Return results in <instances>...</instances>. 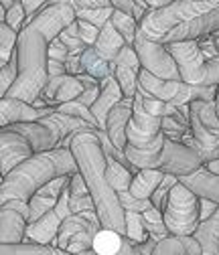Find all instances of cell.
Listing matches in <instances>:
<instances>
[{"label": "cell", "mask_w": 219, "mask_h": 255, "mask_svg": "<svg viewBox=\"0 0 219 255\" xmlns=\"http://www.w3.org/2000/svg\"><path fill=\"white\" fill-rule=\"evenodd\" d=\"M67 182H69V176L55 178L49 184H45L43 188H39L37 193L28 199V223L41 219L45 213L55 209V205L61 199V193L65 190Z\"/></svg>", "instance_id": "17"}, {"label": "cell", "mask_w": 219, "mask_h": 255, "mask_svg": "<svg viewBox=\"0 0 219 255\" xmlns=\"http://www.w3.org/2000/svg\"><path fill=\"white\" fill-rule=\"evenodd\" d=\"M213 41H215V47H217V53H219V37H213Z\"/></svg>", "instance_id": "55"}, {"label": "cell", "mask_w": 219, "mask_h": 255, "mask_svg": "<svg viewBox=\"0 0 219 255\" xmlns=\"http://www.w3.org/2000/svg\"><path fill=\"white\" fill-rule=\"evenodd\" d=\"M152 255H201V247L193 237H167L156 243Z\"/></svg>", "instance_id": "28"}, {"label": "cell", "mask_w": 219, "mask_h": 255, "mask_svg": "<svg viewBox=\"0 0 219 255\" xmlns=\"http://www.w3.org/2000/svg\"><path fill=\"white\" fill-rule=\"evenodd\" d=\"M4 16H6V10L2 8V4H0V22H4Z\"/></svg>", "instance_id": "54"}, {"label": "cell", "mask_w": 219, "mask_h": 255, "mask_svg": "<svg viewBox=\"0 0 219 255\" xmlns=\"http://www.w3.org/2000/svg\"><path fill=\"white\" fill-rule=\"evenodd\" d=\"M81 93H83V87L77 77L61 75V77H53L47 81L41 93V100L45 102L47 108H57V106L75 102Z\"/></svg>", "instance_id": "15"}, {"label": "cell", "mask_w": 219, "mask_h": 255, "mask_svg": "<svg viewBox=\"0 0 219 255\" xmlns=\"http://www.w3.org/2000/svg\"><path fill=\"white\" fill-rule=\"evenodd\" d=\"M77 33H79V39L87 45V47H93L100 37V28H96L93 24L85 22V20H77Z\"/></svg>", "instance_id": "42"}, {"label": "cell", "mask_w": 219, "mask_h": 255, "mask_svg": "<svg viewBox=\"0 0 219 255\" xmlns=\"http://www.w3.org/2000/svg\"><path fill=\"white\" fill-rule=\"evenodd\" d=\"M215 33H219V6L199 14L191 20L183 22L181 26H177L173 33L163 41V45L169 43H183V41H199L205 37H213Z\"/></svg>", "instance_id": "13"}, {"label": "cell", "mask_w": 219, "mask_h": 255, "mask_svg": "<svg viewBox=\"0 0 219 255\" xmlns=\"http://www.w3.org/2000/svg\"><path fill=\"white\" fill-rule=\"evenodd\" d=\"M142 71L140 61L132 47H124L118 59L112 63V75L120 85L124 100H134L138 89V73Z\"/></svg>", "instance_id": "14"}, {"label": "cell", "mask_w": 219, "mask_h": 255, "mask_svg": "<svg viewBox=\"0 0 219 255\" xmlns=\"http://www.w3.org/2000/svg\"><path fill=\"white\" fill-rule=\"evenodd\" d=\"M110 22H112V26L116 28V33L124 39V43H126L128 47H132V45H134V39H136L138 22H136L132 16L122 14V12H118V10H114V12H112Z\"/></svg>", "instance_id": "32"}, {"label": "cell", "mask_w": 219, "mask_h": 255, "mask_svg": "<svg viewBox=\"0 0 219 255\" xmlns=\"http://www.w3.org/2000/svg\"><path fill=\"white\" fill-rule=\"evenodd\" d=\"M67 190H69V211H71V215H79V217L87 219L89 223H93V225H100L98 215H96V207H93L89 190H87V186H85V182H83L79 172L69 176Z\"/></svg>", "instance_id": "20"}, {"label": "cell", "mask_w": 219, "mask_h": 255, "mask_svg": "<svg viewBox=\"0 0 219 255\" xmlns=\"http://www.w3.org/2000/svg\"><path fill=\"white\" fill-rule=\"evenodd\" d=\"M49 59L51 61H59V63H65L67 59H69V51H67V47L63 45V43H61L59 39H55V41H51L49 43Z\"/></svg>", "instance_id": "43"}, {"label": "cell", "mask_w": 219, "mask_h": 255, "mask_svg": "<svg viewBox=\"0 0 219 255\" xmlns=\"http://www.w3.org/2000/svg\"><path fill=\"white\" fill-rule=\"evenodd\" d=\"M112 8L122 12V14H128V16L134 14V2H132V0H114Z\"/></svg>", "instance_id": "50"}, {"label": "cell", "mask_w": 219, "mask_h": 255, "mask_svg": "<svg viewBox=\"0 0 219 255\" xmlns=\"http://www.w3.org/2000/svg\"><path fill=\"white\" fill-rule=\"evenodd\" d=\"M193 239L201 247V255H219V209L193 233Z\"/></svg>", "instance_id": "24"}, {"label": "cell", "mask_w": 219, "mask_h": 255, "mask_svg": "<svg viewBox=\"0 0 219 255\" xmlns=\"http://www.w3.org/2000/svg\"><path fill=\"white\" fill-rule=\"evenodd\" d=\"M132 49H134V53L140 61V67L144 71H148L150 75L159 77V79H165V81H181L179 69L165 45L148 43L136 35Z\"/></svg>", "instance_id": "10"}, {"label": "cell", "mask_w": 219, "mask_h": 255, "mask_svg": "<svg viewBox=\"0 0 219 255\" xmlns=\"http://www.w3.org/2000/svg\"><path fill=\"white\" fill-rule=\"evenodd\" d=\"M16 75H18V65H16V53H12L8 65H4L0 69V100L6 98V93L10 91V87L14 85L16 81Z\"/></svg>", "instance_id": "38"}, {"label": "cell", "mask_w": 219, "mask_h": 255, "mask_svg": "<svg viewBox=\"0 0 219 255\" xmlns=\"http://www.w3.org/2000/svg\"><path fill=\"white\" fill-rule=\"evenodd\" d=\"M14 132H18L20 136H24L28 140V144L33 146V152L35 154H41V152H49V150H55L59 148V138L51 132V128H47L41 120L37 122H22V124H14L10 126Z\"/></svg>", "instance_id": "21"}, {"label": "cell", "mask_w": 219, "mask_h": 255, "mask_svg": "<svg viewBox=\"0 0 219 255\" xmlns=\"http://www.w3.org/2000/svg\"><path fill=\"white\" fill-rule=\"evenodd\" d=\"M219 2H169L161 8L150 10L140 22L136 35L148 43L163 45V41L173 33L177 26L191 20L199 14H205L217 8Z\"/></svg>", "instance_id": "5"}, {"label": "cell", "mask_w": 219, "mask_h": 255, "mask_svg": "<svg viewBox=\"0 0 219 255\" xmlns=\"http://www.w3.org/2000/svg\"><path fill=\"white\" fill-rule=\"evenodd\" d=\"M28 225V203L8 201L0 207V245H22Z\"/></svg>", "instance_id": "11"}, {"label": "cell", "mask_w": 219, "mask_h": 255, "mask_svg": "<svg viewBox=\"0 0 219 255\" xmlns=\"http://www.w3.org/2000/svg\"><path fill=\"white\" fill-rule=\"evenodd\" d=\"M156 239H152L150 235H148V239L142 243V245H136V251L140 253V255H152V251H154V247H156Z\"/></svg>", "instance_id": "51"}, {"label": "cell", "mask_w": 219, "mask_h": 255, "mask_svg": "<svg viewBox=\"0 0 219 255\" xmlns=\"http://www.w3.org/2000/svg\"><path fill=\"white\" fill-rule=\"evenodd\" d=\"M132 172L128 168H124L120 162L116 160H110L108 158V164H106V178L110 182V186L114 188V193H124L128 190L130 184H132Z\"/></svg>", "instance_id": "30"}, {"label": "cell", "mask_w": 219, "mask_h": 255, "mask_svg": "<svg viewBox=\"0 0 219 255\" xmlns=\"http://www.w3.org/2000/svg\"><path fill=\"white\" fill-rule=\"evenodd\" d=\"M203 168H205L207 172L219 176V160H207V162H203Z\"/></svg>", "instance_id": "52"}, {"label": "cell", "mask_w": 219, "mask_h": 255, "mask_svg": "<svg viewBox=\"0 0 219 255\" xmlns=\"http://www.w3.org/2000/svg\"><path fill=\"white\" fill-rule=\"evenodd\" d=\"M49 41L47 35L35 24L28 22L16 39V65L18 75L10 91L6 93L8 100H18L33 106L49 81L47 65H49Z\"/></svg>", "instance_id": "4"}, {"label": "cell", "mask_w": 219, "mask_h": 255, "mask_svg": "<svg viewBox=\"0 0 219 255\" xmlns=\"http://www.w3.org/2000/svg\"><path fill=\"white\" fill-rule=\"evenodd\" d=\"M124 47H128V45L124 43V39L116 33V28H114L112 22L108 20V22L100 28V37H98L96 45H93V51H96L104 61L114 63V61L118 59V55L122 53Z\"/></svg>", "instance_id": "25"}, {"label": "cell", "mask_w": 219, "mask_h": 255, "mask_svg": "<svg viewBox=\"0 0 219 255\" xmlns=\"http://www.w3.org/2000/svg\"><path fill=\"white\" fill-rule=\"evenodd\" d=\"M197 47H199L201 55H203L207 61H211V59H217V57H219V53H217V47H215V41H213V37H205V39H199V41H197Z\"/></svg>", "instance_id": "45"}, {"label": "cell", "mask_w": 219, "mask_h": 255, "mask_svg": "<svg viewBox=\"0 0 219 255\" xmlns=\"http://www.w3.org/2000/svg\"><path fill=\"white\" fill-rule=\"evenodd\" d=\"M124 229H126L124 237L134 245H142L148 239V233L142 223V215L138 213H124Z\"/></svg>", "instance_id": "34"}, {"label": "cell", "mask_w": 219, "mask_h": 255, "mask_svg": "<svg viewBox=\"0 0 219 255\" xmlns=\"http://www.w3.org/2000/svg\"><path fill=\"white\" fill-rule=\"evenodd\" d=\"M213 37H219V33H215V35H213Z\"/></svg>", "instance_id": "57"}, {"label": "cell", "mask_w": 219, "mask_h": 255, "mask_svg": "<svg viewBox=\"0 0 219 255\" xmlns=\"http://www.w3.org/2000/svg\"><path fill=\"white\" fill-rule=\"evenodd\" d=\"M185 188H189L197 199H207L215 205H219V176L207 172L203 166L195 170L193 174L179 176L177 178Z\"/></svg>", "instance_id": "22"}, {"label": "cell", "mask_w": 219, "mask_h": 255, "mask_svg": "<svg viewBox=\"0 0 219 255\" xmlns=\"http://www.w3.org/2000/svg\"><path fill=\"white\" fill-rule=\"evenodd\" d=\"M177 182H179V180H177V176H173V174H165L163 182L159 184V188H156L154 193H152V197H150V205L163 213L165 203H167V199H169V193L173 190V186H175Z\"/></svg>", "instance_id": "39"}, {"label": "cell", "mask_w": 219, "mask_h": 255, "mask_svg": "<svg viewBox=\"0 0 219 255\" xmlns=\"http://www.w3.org/2000/svg\"><path fill=\"white\" fill-rule=\"evenodd\" d=\"M4 26H6L4 22H0V33H2V30H4Z\"/></svg>", "instance_id": "56"}, {"label": "cell", "mask_w": 219, "mask_h": 255, "mask_svg": "<svg viewBox=\"0 0 219 255\" xmlns=\"http://www.w3.org/2000/svg\"><path fill=\"white\" fill-rule=\"evenodd\" d=\"M59 227H61V219L57 217L55 211H49L41 219H37V221H33V223H28V225H26L24 243L43 245V247H55L57 249Z\"/></svg>", "instance_id": "19"}, {"label": "cell", "mask_w": 219, "mask_h": 255, "mask_svg": "<svg viewBox=\"0 0 219 255\" xmlns=\"http://www.w3.org/2000/svg\"><path fill=\"white\" fill-rule=\"evenodd\" d=\"M55 112L71 116V118H77V120L85 122L89 128H98V122H96V118L91 116V110L85 108V106H81L79 102H69V104H63V106H57Z\"/></svg>", "instance_id": "36"}, {"label": "cell", "mask_w": 219, "mask_h": 255, "mask_svg": "<svg viewBox=\"0 0 219 255\" xmlns=\"http://www.w3.org/2000/svg\"><path fill=\"white\" fill-rule=\"evenodd\" d=\"M189 108H191V114H195V118L199 120V124L205 130H209L211 134H219V118L215 114L213 102H193Z\"/></svg>", "instance_id": "31"}, {"label": "cell", "mask_w": 219, "mask_h": 255, "mask_svg": "<svg viewBox=\"0 0 219 255\" xmlns=\"http://www.w3.org/2000/svg\"><path fill=\"white\" fill-rule=\"evenodd\" d=\"M33 146L28 144L24 136L14 132L12 128L0 130V176L10 174L18 164L33 156Z\"/></svg>", "instance_id": "12"}, {"label": "cell", "mask_w": 219, "mask_h": 255, "mask_svg": "<svg viewBox=\"0 0 219 255\" xmlns=\"http://www.w3.org/2000/svg\"><path fill=\"white\" fill-rule=\"evenodd\" d=\"M65 71H67V75H71V77H77V75L83 73L81 55H69V59L65 61Z\"/></svg>", "instance_id": "46"}, {"label": "cell", "mask_w": 219, "mask_h": 255, "mask_svg": "<svg viewBox=\"0 0 219 255\" xmlns=\"http://www.w3.org/2000/svg\"><path fill=\"white\" fill-rule=\"evenodd\" d=\"M215 114H217V118H219V87H217V95H215Z\"/></svg>", "instance_id": "53"}, {"label": "cell", "mask_w": 219, "mask_h": 255, "mask_svg": "<svg viewBox=\"0 0 219 255\" xmlns=\"http://www.w3.org/2000/svg\"><path fill=\"white\" fill-rule=\"evenodd\" d=\"M24 20L26 18H24V10H22V2L20 0H12V6L6 10V16H4V24L18 35L24 28Z\"/></svg>", "instance_id": "41"}, {"label": "cell", "mask_w": 219, "mask_h": 255, "mask_svg": "<svg viewBox=\"0 0 219 255\" xmlns=\"http://www.w3.org/2000/svg\"><path fill=\"white\" fill-rule=\"evenodd\" d=\"M217 209H219V205H215V203H211L207 199H199V223L207 221Z\"/></svg>", "instance_id": "47"}, {"label": "cell", "mask_w": 219, "mask_h": 255, "mask_svg": "<svg viewBox=\"0 0 219 255\" xmlns=\"http://www.w3.org/2000/svg\"><path fill=\"white\" fill-rule=\"evenodd\" d=\"M130 118H132V100H122L118 106L112 108V112L108 114V120H106V130L104 132L108 134L114 148L120 150V152H124V148H126V144H128L126 130H128Z\"/></svg>", "instance_id": "18"}, {"label": "cell", "mask_w": 219, "mask_h": 255, "mask_svg": "<svg viewBox=\"0 0 219 255\" xmlns=\"http://www.w3.org/2000/svg\"><path fill=\"white\" fill-rule=\"evenodd\" d=\"M93 130L96 128L77 130L71 136H67L59 146L71 150L73 160L77 164V172L81 174L89 190V197L93 201V207H96V215L102 229L114 231L124 237V233H126V229H124V211L118 203L114 188L106 178L108 158Z\"/></svg>", "instance_id": "1"}, {"label": "cell", "mask_w": 219, "mask_h": 255, "mask_svg": "<svg viewBox=\"0 0 219 255\" xmlns=\"http://www.w3.org/2000/svg\"><path fill=\"white\" fill-rule=\"evenodd\" d=\"M77 172V164L69 148H55L49 152L33 154L18 164L10 174H6L0 184V207L8 201L28 203L39 188L49 184L55 178L71 176Z\"/></svg>", "instance_id": "3"}, {"label": "cell", "mask_w": 219, "mask_h": 255, "mask_svg": "<svg viewBox=\"0 0 219 255\" xmlns=\"http://www.w3.org/2000/svg\"><path fill=\"white\" fill-rule=\"evenodd\" d=\"M116 197H118V203H120V207H122L124 213H138V215H142V213H146L152 207L150 201L134 199L128 193V190H124V193H116Z\"/></svg>", "instance_id": "40"}, {"label": "cell", "mask_w": 219, "mask_h": 255, "mask_svg": "<svg viewBox=\"0 0 219 255\" xmlns=\"http://www.w3.org/2000/svg\"><path fill=\"white\" fill-rule=\"evenodd\" d=\"M57 39L67 47V51H69L71 55H81V53L87 49V45L79 39V33H77V20L71 22L65 30H61V35H59Z\"/></svg>", "instance_id": "37"}, {"label": "cell", "mask_w": 219, "mask_h": 255, "mask_svg": "<svg viewBox=\"0 0 219 255\" xmlns=\"http://www.w3.org/2000/svg\"><path fill=\"white\" fill-rule=\"evenodd\" d=\"M179 69L181 81L193 87H219V57L207 61L197 41H183L165 45Z\"/></svg>", "instance_id": "6"}, {"label": "cell", "mask_w": 219, "mask_h": 255, "mask_svg": "<svg viewBox=\"0 0 219 255\" xmlns=\"http://www.w3.org/2000/svg\"><path fill=\"white\" fill-rule=\"evenodd\" d=\"M0 184H2V176H0Z\"/></svg>", "instance_id": "58"}, {"label": "cell", "mask_w": 219, "mask_h": 255, "mask_svg": "<svg viewBox=\"0 0 219 255\" xmlns=\"http://www.w3.org/2000/svg\"><path fill=\"white\" fill-rule=\"evenodd\" d=\"M81 67H83V73L93 77L96 81H104L112 75V63L104 61L96 51H93V47H87L83 53H81Z\"/></svg>", "instance_id": "29"}, {"label": "cell", "mask_w": 219, "mask_h": 255, "mask_svg": "<svg viewBox=\"0 0 219 255\" xmlns=\"http://www.w3.org/2000/svg\"><path fill=\"white\" fill-rule=\"evenodd\" d=\"M20 2H22V10H24V26L30 22V20H33L43 8H45V4L47 2H41V0H20Z\"/></svg>", "instance_id": "44"}, {"label": "cell", "mask_w": 219, "mask_h": 255, "mask_svg": "<svg viewBox=\"0 0 219 255\" xmlns=\"http://www.w3.org/2000/svg\"><path fill=\"white\" fill-rule=\"evenodd\" d=\"M100 85H102V91H100L98 100L93 102V106L89 110H91V116L96 118V122H98V130H106L108 114L112 112L114 106H118L124 100V95H122L120 85L116 83L114 75H110L108 79H104Z\"/></svg>", "instance_id": "23"}, {"label": "cell", "mask_w": 219, "mask_h": 255, "mask_svg": "<svg viewBox=\"0 0 219 255\" xmlns=\"http://www.w3.org/2000/svg\"><path fill=\"white\" fill-rule=\"evenodd\" d=\"M53 112H55V108L37 110L30 104L4 98V100H0V130L10 128L14 124H22V122H37V120H41Z\"/></svg>", "instance_id": "16"}, {"label": "cell", "mask_w": 219, "mask_h": 255, "mask_svg": "<svg viewBox=\"0 0 219 255\" xmlns=\"http://www.w3.org/2000/svg\"><path fill=\"white\" fill-rule=\"evenodd\" d=\"M102 231L100 225H93L87 219L79 215H69L59 227L57 235V249L69 255H83L91 249L93 237Z\"/></svg>", "instance_id": "9"}, {"label": "cell", "mask_w": 219, "mask_h": 255, "mask_svg": "<svg viewBox=\"0 0 219 255\" xmlns=\"http://www.w3.org/2000/svg\"><path fill=\"white\" fill-rule=\"evenodd\" d=\"M167 104L152 98L144 89H136L132 100V118L126 130L128 144L124 156L138 170H159L165 150V136L161 132Z\"/></svg>", "instance_id": "2"}, {"label": "cell", "mask_w": 219, "mask_h": 255, "mask_svg": "<svg viewBox=\"0 0 219 255\" xmlns=\"http://www.w3.org/2000/svg\"><path fill=\"white\" fill-rule=\"evenodd\" d=\"M138 87L173 108L191 106L193 102H215L217 95V87H193L185 81H165L144 69L138 73Z\"/></svg>", "instance_id": "7"}, {"label": "cell", "mask_w": 219, "mask_h": 255, "mask_svg": "<svg viewBox=\"0 0 219 255\" xmlns=\"http://www.w3.org/2000/svg\"><path fill=\"white\" fill-rule=\"evenodd\" d=\"M112 255H140V253L136 251V245H134V243H130L126 237H122L118 249H116Z\"/></svg>", "instance_id": "48"}, {"label": "cell", "mask_w": 219, "mask_h": 255, "mask_svg": "<svg viewBox=\"0 0 219 255\" xmlns=\"http://www.w3.org/2000/svg\"><path fill=\"white\" fill-rule=\"evenodd\" d=\"M77 79H79V83H81V87H83V93L79 95L75 102H79V104L85 106V108H91L93 102L98 100L100 91H102V85H100V81H96L93 77H89V75H85V73L77 75Z\"/></svg>", "instance_id": "35"}, {"label": "cell", "mask_w": 219, "mask_h": 255, "mask_svg": "<svg viewBox=\"0 0 219 255\" xmlns=\"http://www.w3.org/2000/svg\"><path fill=\"white\" fill-rule=\"evenodd\" d=\"M47 75H49V79H53V77H61V75H67V71H65V63H59V61H51V59H49Z\"/></svg>", "instance_id": "49"}, {"label": "cell", "mask_w": 219, "mask_h": 255, "mask_svg": "<svg viewBox=\"0 0 219 255\" xmlns=\"http://www.w3.org/2000/svg\"><path fill=\"white\" fill-rule=\"evenodd\" d=\"M163 178H165V174L161 170H138L132 176V184L128 188V193L134 199L150 201L152 193L159 188V184L163 182Z\"/></svg>", "instance_id": "27"}, {"label": "cell", "mask_w": 219, "mask_h": 255, "mask_svg": "<svg viewBox=\"0 0 219 255\" xmlns=\"http://www.w3.org/2000/svg\"><path fill=\"white\" fill-rule=\"evenodd\" d=\"M71 4L75 8L77 20H85L96 28H102L114 12L112 2H71Z\"/></svg>", "instance_id": "26"}, {"label": "cell", "mask_w": 219, "mask_h": 255, "mask_svg": "<svg viewBox=\"0 0 219 255\" xmlns=\"http://www.w3.org/2000/svg\"><path fill=\"white\" fill-rule=\"evenodd\" d=\"M142 223H144V229H146V233H148L152 239H156V241H163V239L171 237V235H169V231H167V225H165L163 213H161L159 209L150 207L146 213H142Z\"/></svg>", "instance_id": "33"}, {"label": "cell", "mask_w": 219, "mask_h": 255, "mask_svg": "<svg viewBox=\"0 0 219 255\" xmlns=\"http://www.w3.org/2000/svg\"><path fill=\"white\" fill-rule=\"evenodd\" d=\"M163 219L171 237H193L199 227V199L177 182L165 203Z\"/></svg>", "instance_id": "8"}]
</instances>
